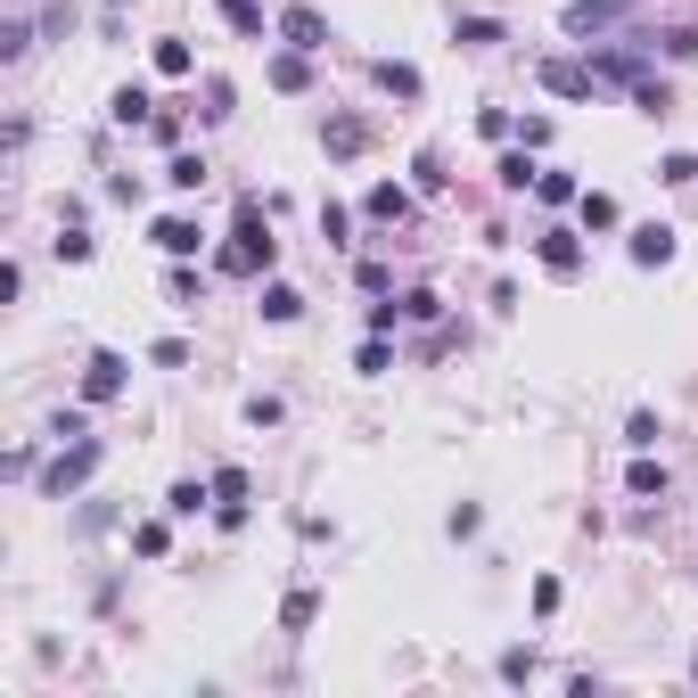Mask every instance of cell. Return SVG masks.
<instances>
[{
	"label": "cell",
	"instance_id": "e0dca14e",
	"mask_svg": "<svg viewBox=\"0 0 698 698\" xmlns=\"http://www.w3.org/2000/svg\"><path fill=\"white\" fill-rule=\"evenodd\" d=\"M584 230H617V198H608V189H584Z\"/></svg>",
	"mask_w": 698,
	"mask_h": 698
},
{
	"label": "cell",
	"instance_id": "30bf717a",
	"mask_svg": "<svg viewBox=\"0 0 698 698\" xmlns=\"http://www.w3.org/2000/svg\"><path fill=\"white\" fill-rule=\"evenodd\" d=\"M591 74H600V82H617V91H632V82H649L641 50H600V58H591Z\"/></svg>",
	"mask_w": 698,
	"mask_h": 698
},
{
	"label": "cell",
	"instance_id": "7c38bea8",
	"mask_svg": "<svg viewBox=\"0 0 698 698\" xmlns=\"http://www.w3.org/2000/svg\"><path fill=\"white\" fill-rule=\"evenodd\" d=\"M312 82V50H280L271 58V91H305Z\"/></svg>",
	"mask_w": 698,
	"mask_h": 698
},
{
	"label": "cell",
	"instance_id": "8fae6325",
	"mask_svg": "<svg viewBox=\"0 0 698 698\" xmlns=\"http://www.w3.org/2000/svg\"><path fill=\"white\" fill-rule=\"evenodd\" d=\"M362 215L370 222H411V189H395V181H378L370 198H362Z\"/></svg>",
	"mask_w": 698,
	"mask_h": 698
},
{
	"label": "cell",
	"instance_id": "ab89813d",
	"mask_svg": "<svg viewBox=\"0 0 698 698\" xmlns=\"http://www.w3.org/2000/svg\"><path fill=\"white\" fill-rule=\"evenodd\" d=\"M411 173H419V189H443V157H436V148H419V164H411Z\"/></svg>",
	"mask_w": 698,
	"mask_h": 698
},
{
	"label": "cell",
	"instance_id": "8992f818",
	"mask_svg": "<svg viewBox=\"0 0 698 698\" xmlns=\"http://www.w3.org/2000/svg\"><path fill=\"white\" fill-rule=\"evenodd\" d=\"M280 41L288 50H329V17L321 9H280Z\"/></svg>",
	"mask_w": 698,
	"mask_h": 698
},
{
	"label": "cell",
	"instance_id": "60d3db41",
	"mask_svg": "<svg viewBox=\"0 0 698 698\" xmlns=\"http://www.w3.org/2000/svg\"><path fill=\"white\" fill-rule=\"evenodd\" d=\"M58 256H67V263H91V239H82V222H67V239H58Z\"/></svg>",
	"mask_w": 698,
	"mask_h": 698
},
{
	"label": "cell",
	"instance_id": "44dd1931",
	"mask_svg": "<svg viewBox=\"0 0 698 698\" xmlns=\"http://www.w3.org/2000/svg\"><path fill=\"white\" fill-rule=\"evenodd\" d=\"M625 485H632V493H641V501H649V493L666 501V460H632V477H625Z\"/></svg>",
	"mask_w": 698,
	"mask_h": 698
},
{
	"label": "cell",
	"instance_id": "ba28073f",
	"mask_svg": "<svg viewBox=\"0 0 698 698\" xmlns=\"http://www.w3.org/2000/svg\"><path fill=\"white\" fill-rule=\"evenodd\" d=\"M148 239H157V247H164V256H173V263H189V256H198V247H206V230L189 222V215H164L157 230H148Z\"/></svg>",
	"mask_w": 698,
	"mask_h": 698
},
{
	"label": "cell",
	"instance_id": "d6986e66",
	"mask_svg": "<svg viewBox=\"0 0 698 698\" xmlns=\"http://www.w3.org/2000/svg\"><path fill=\"white\" fill-rule=\"evenodd\" d=\"M164 181H173V189H206V157H189V148H173V164H164Z\"/></svg>",
	"mask_w": 698,
	"mask_h": 698
},
{
	"label": "cell",
	"instance_id": "1f68e13d",
	"mask_svg": "<svg viewBox=\"0 0 698 698\" xmlns=\"http://www.w3.org/2000/svg\"><path fill=\"white\" fill-rule=\"evenodd\" d=\"M148 362H157V370H181L189 346H181V337H157V346H148Z\"/></svg>",
	"mask_w": 698,
	"mask_h": 698
},
{
	"label": "cell",
	"instance_id": "2e32d148",
	"mask_svg": "<svg viewBox=\"0 0 698 698\" xmlns=\"http://www.w3.org/2000/svg\"><path fill=\"white\" fill-rule=\"evenodd\" d=\"M108 116H116V123H148V116H157V99H148L140 82H123V91L108 99Z\"/></svg>",
	"mask_w": 698,
	"mask_h": 698
},
{
	"label": "cell",
	"instance_id": "4316f807",
	"mask_svg": "<svg viewBox=\"0 0 698 698\" xmlns=\"http://www.w3.org/2000/svg\"><path fill=\"white\" fill-rule=\"evenodd\" d=\"M353 370H362V378H387V370H395V353H387V337H370V346H362V353H353Z\"/></svg>",
	"mask_w": 698,
	"mask_h": 698
},
{
	"label": "cell",
	"instance_id": "4dcf8cb0",
	"mask_svg": "<svg viewBox=\"0 0 698 698\" xmlns=\"http://www.w3.org/2000/svg\"><path fill=\"white\" fill-rule=\"evenodd\" d=\"M625 443H632V452H649V443H658V411H632L625 419Z\"/></svg>",
	"mask_w": 698,
	"mask_h": 698
},
{
	"label": "cell",
	"instance_id": "6da1fadb",
	"mask_svg": "<svg viewBox=\"0 0 698 698\" xmlns=\"http://www.w3.org/2000/svg\"><path fill=\"white\" fill-rule=\"evenodd\" d=\"M271 256H280V239H271V206L239 198V222H230V247L215 256V271H222V280H256V271H271Z\"/></svg>",
	"mask_w": 698,
	"mask_h": 698
},
{
	"label": "cell",
	"instance_id": "ac0fdd59",
	"mask_svg": "<svg viewBox=\"0 0 698 698\" xmlns=\"http://www.w3.org/2000/svg\"><path fill=\"white\" fill-rule=\"evenodd\" d=\"M296 312H305V296H296L288 280H271L263 288V321H296Z\"/></svg>",
	"mask_w": 698,
	"mask_h": 698
},
{
	"label": "cell",
	"instance_id": "f546056e",
	"mask_svg": "<svg viewBox=\"0 0 698 698\" xmlns=\"http://www.w3.org/2000/svg\"><path fill=\"white\" fill-rule=\"evenodd\" d=\"M33 50V26L26 17H9V26H0V58H26Z\"/></svg>",
	"mask_w": 698,
	"mask_h": 698
},
{
	"label": "cell",
	"instance_id": "277c9868",
	"mask_svg": "<svg viewBox=\"0 0 698 698\" xmlns=\"http://www.w3.org/2000/svg\"><path fill=\"white\" fill-rule=\"evenodd\" d=\"M116 395H123V353L99 346L91 362H82V403H116Z\"/></svg>",
	"mask_w": 698,
	"mask_h": 698
},
{
	"label": "cell",
	"instance_id": "5b68a950",
	"mask_svg": "<svg viewBox=\"0 0 698 698\" xmlns=\"http://www.w3.org/2000/svg\"><path fill=\"white\" fill-rule=\"evenodd\" d=\"M535 256H542V271H551V280H576V271H584V239H576V230H542Z\"/></svg>",
	"mask_w": 698,
	"mask_h": 698
},
{
	"label": "cell",
	"instance_id": "836d02e7",
	"mask_svg": "<svg viewBox=\"0 0 698 698\" xmlns=\"http://www.w3.org/2000/svg\"><path fill=\"white\" fill-rule=\"evenodd\" d=\"M436 312H443L436 288H411V296H403V321H436Z\"/></svg>",
	"mask_w": 698,
	"mask_h": 698
},
{
	"label": "cell",
	"instance_id": "83f0119b",
	"mask_svg": "<svg viewBox=\"0 0 698 698\" xmlns=\"http://www.w3.org/2000/svg\"><path fill=\"white\" fill-rule=\"evenodd\" d=\"M658 181H666V189H682V181H698V157H690V148H674V157L658 164Z\"/></svg>",
	"mask_w": 698,
	"mask_h": 698
},
{
	"label": "cell",
	"instance_id": "f35d334b",
	"mask_svg": "<svg viewBox=\"0 0 698 698\" xmlns=\"http://www.w3.org/2000/svg\"><path fill=\"white\" fill-rule=\"evenodd\" d=\"M198 116H206V123H222V116H230V82H206V108H198Z\"/></svg>",
	"mask_w": 698,
	"mask_h": 698
},
{
	"label": "cell",
	"instance_id": "9c48e42d",
	"mask_svg": "<svg viewBox=\"0 0 698 698\" xmlns=\"http://www.w3.org/2000/svg\"><path fill=\"white\" fill-rule=\"evenodd\" d=\"M321 148H329L337 164L362 157V148H370V123H362V116H329V123H321Z\"/></svg>",
	"mask_w": 698,
	"mask_h": 698
},
{
	"label": "cell",
	"instance_id": "52a82bcc",
	"mask_svg": "<svg viewBox=\"0 0 698 698\" xmlns=\"http://www.w3.org/2000/svg\"><path fill=\"white\" fill-rule=\"evenodd\" d=\"M625 247H632V263H641V271H658V263H674V247H682V239H674V222H641Z\"/></svg>",
	"mask_w": 698,
	"mask_h": 698
},
{
	"label": "cell",
	"instance_id": "b9f144b4",
	"mask_svg": "<svg viewBox=\"0 0 698 698\" xmlns=\"http://www.w3.org/2000/svg\"><path fill=\"white\" fill-rule=\"evenodd\" d=\"M666 58H698V26H674L666 33Z\"/></svg>",
	"mask_w": 698,
	"mask_h": 698
},
{
	"label": "cell",
	"instance_id": "3957f363",
	"mask_svg": "<svg viewBox=\"0 0 698 698\" xmlns=\"http://www.w3.org/2000/svg\"><path fill=\"white\" fill-rule=\"evenodd\" d=\"M542 91H551V99H591V91H600V74H591L584 67V58H542Z\"/></svg>",
	"mask_w": 698,
	"mask_h": 698
},
{
	"label": "cell",
	"instance_id": "4fadbf2b",
	"mask_svg": "<svg viewBox=\"0 0 698 698\" xmlns=\"http://www.w3.org/2000/svg\"><path fill=\"white\" fill-rule=\"evenodd\" d=\"M164 510L173 518H198V510H215V485H198V477H181L173 493H164Z\"/></svg>",
	"mask_w": 698,
	"mask_h": 698
},
{
	"label": "cell",
	"instance_id": "e575fe53",
	"mask_svg": "<svg viewBox=\"0 0 698 698\" xmlns=\"http://www.w3.org/2000/svg\"><path fill=\"white\" fill-rule=\"evenodd\" d=\"M346 230H353L346 206H321V239H329V247H346Z\"/></svg>",
	"mask_w": 698,
	"mask_h": 698
},
{
	"label": "cell",
	"instance_id": "f1b7e54d",
	"mask_svg": "<svg viewBox=\"0 0 698 698\" xmlns=\"http://www.w3.org/2000/svg\"><path fill=\"white\" fill-rule=\"evenodd\" d=\"M378 82H387L395 99H419V67H395V58H387V67H378Z\"/></svg>",
	"mask_w": 698,
	"mask_h": 698
},
{
	"label": "cell",
	"instance_id": "cb8c5ba5",
	"mask_svg": "<svg viewBox=\"0 0 698 698\" xmlns=\"http://www.w3.org/2000/svg\"><path fill=\"white\" fill-rule=\"evenodd\" d=\"M535 198H542V206H576L584 189H576V173H542V181H535Z\"/></svg>",
	"mask_w": 698,
	"mask_h": 698
},
{
	"label": "cell",
	"instance_id": "d6a6232c",
	"mask_svg": "<svg viewBox=\"0 0 698 698\" xmlns=\"http://www.w3.org/2000/svg\"><path fill=\"white\" fill-rule=\"evenodd\" d=\"M148 140L173 148V140H181V116H173V108H157V116H148Z\"/></svg>",
	"mask_w": 698,
	"mask_h": 698
},
{
	"label": "cell",
	"instance_id": "603a6c76",
	"mask_svg": "<svg viewBox=\"0 0 698 698\" xmlns=\"http://www.w3.org/2000/svg\"><path fill=\"white\" fill-rule=\"evenodd\" d=\"M312 617H321V600H312V591H288V600H280V625H288V632H305Z\"/></svg>",
	"mask_w": 698,
	"mask_h": 698
},
{
	"label": "cell",
	"instance_id": "9a60e30c",
	"mask_svg": "<svg viewBox=\"0 0 698 698\" xmlns=\"http://www.w3.org/2000/svg\"><path fill=\"white\" fill-rule=\"evenodd\" d=\"M493 181H501V189H535V181H542V164L526 157V148H510V157L493 164Z\"/></svg>",
	"mask_w": 698,
	"mask_h": 698
},
{
	"label": "cell",
	"instance_id": "d4e9b609",
	"mask_svg": "<svg viewBox=\"0 0 698 698\" xmlns=\"http://www.w3.org/2000/svg\"><path fill=\"white\" fill-rule=\"evenodd\" d=\"M222 26L230 33H263V9H256V0H222Z\"/></svg>",
	"mask_w": 698,
	"mask_h": 698
},
{
	"label": "cell",
	"instance_id": "7402d4cb",
	"mask_svg": "<svg viewBox=\"0 0 698 698\" xmlns=\"http://www.w3.org/2000/svg\"><path fill=\"white\" fill-rule=\"evenodd\" d=\"M132 551H140V559H164V551H173V535H164V518L132 526Z\"/></svg>",
	"mask_w": 698,
	"mask_h": 698
},
{
	"label": "cell",
	"instance_id": "8d00e7d4",
	"mask_svg": "<svg viewBox=\"0 0 698 698\" xmlns=\"http://www.w3.org/2000/svg\"><path fill=\"white\" fill-rule=\"evenodd\" d=\"M501 682H535V649H510V658H501Z\"/></svg>",
	"mask_w": 698,
	"mask_h": 698
},
{
	"label": "cell",
	"instance_id": "7bdbcfd3",
	"mask_svg": "<svg viewBox=\"0 0 698 698\" xmlns=\"http://www.w3.org/2000/svg\"><path fill=\"white\" fill-rule=\"evenodd\" d=\"M690 682H698V649H690Z\"/></svg>",
	"mask_w": 698,
	"mask_h": 698
},
{
	"label": "cell",
	"instance_id": "d590c367",
	"mask_svg": "<svg viewBox=\"0 0 698 698\" xmlns=\"http://www.w3.org/2000/svg\"><path fill=\"white\" fill-rule=\"evenodd\" d=\"M215 501H247V469H215Z\"/></svg>",
	"mask_w": 698,
	"mask_h": 698
},
{
	"label": "cell",
	"instance_id": "484cf974",
	"mask_svg": "<svg viewBox=\"0 0 698 698\" xmlns=\"http://www.w3.org/2000/svg\"><path fill=\"white\" fill-rule=\"evenodd\" d=\"M189 67H198V58H189V41H157V74H189Z\"/></svg>",
	"mask_w": 698,
	"mask_h": 698
},
{
	"label": "cell",
	"instance_id": "7a4b0ae2",
	"mask_svg": "<svg viewBox=\"0 0 698 698\" xmlns=\"http://www.w3.org/2000/svg\"><path fill=\"white\" fill-rule=\"evenodd\" d=\"M91 469H99V436H74L67 452H58L50 469H41V493H50V501H67V493H82V485H91Z\"/></svg>",
	"mask_w": 698,
	"mask_h": 698
},
{
	"label": "cell",
	"instance_id": "ffe728a7",
	"mask_svg": "<svg viewBox=\"0 0 698 698\" xmlns=\"http://www.w3.org/2000/svg\"><path fill=\"white\" fill-rule=\"evenodd\" d=\"M632 108H641V116H674V91L649 74V82H632Z\"/></svg>",
	"mask_w": 698,
	"mask_h": 698
},
{
	"label": "cell",
	"instance_id": "5bb4252c",
	"mask_svg": "<svg viewBox=\"0 0 698 698\" xmlns=\"http://www.w3.org/2000/svg\"><path fill=\"white\" fill-rule=\"evenodd\" d=\"M452 41H460V50H493V41H510V33H501V17H460Z\"/></svg>",
	"mask_w": 698,
	"mask_h": 698
},
{
	"label": "cell",
	"instance_id": "74e56055",
	"mask_svg": "<svg viewBox=\"0 0 698 698\" xmlns=\"http://www.w3.org/2000/svg\"><path fill=\"white\" fill-rule=\"evenodd\" d=\"M164 296H173V305H198V271H181V263H173V280H164Z\"/></svg>",
	"mask_w": 698,
	"mask_h": 698
}]
</instances>
